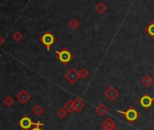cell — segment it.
I'll use <instances>...</instances> for the list:
<instances>
[{
  "instance_id": "18",
  "label": "cell",
  "mask_w": 154,
  "mask_h": 130,
  "mask_svg": "<svg viewBox=\"0 0 154 130\" xmlns=\"http://www.w3.org/2000/svg\"><path fill=\"white\" fill-rule=\"evenodd\" d=\"M109 125H116L115 122H114L111 117H107V118L102 123V126H109Z\"/></svg>"
},
{
  "instance_id": "13",
  "label": "cell",
  "mask_w": 154,
  "mask_h": 130,
  "mask_svg": "<svg viewBox=\"0 0 154 130\" xmlns=\"http://www.w3.org/2000/svg\"><path fill=\"white\" fill-rule=\"evenodd\" d=\"M95 10L99 13V14H103L106 10H107V7L103 3V2H99L96 7H95Z\"/></svg>"
},
{
  "instance_id": "15",
  "label": "cell",
  "mask_w": 154,
  "mask_h": 130,
  "mask_svg": "<svg viewBox=\"0 0 154 130\" xmlns=\"http://www.w3.org/2000/svg\"><path fill=\"white\" fill-rule=\"evenodd\" d=\"M145 32H147L152 38H154V21L145 28Z\"/></svg>"
},
{
  "instance_id": "2",
  "label": "cell",
  "mask_w": 154,
  "mask_h": 130,
  "mask_svg": "<svg viewBox=\"0 0 154 130\" xmlns=\"http://www.w3.org/2000/svg\"><path fill=\"white\" fill-rule=\"evenodd\" d=\"M55 54H56V58L63 65L68 64L73 58V55L66 47H63L62 50H56L55 51Z\"/></svg>"
},
{
  "instance_id": "8",
  "label": "cell",
  "mask_w": 154,
  "mask_h": 130,
  "mask_svg": "<svg viewBox=\"0 0 154 130\" xmlns=\"http://www.w3.org/2000/svg\"><path fill=\"white\" fill-rule=\"evenodd\" d=\"M16 98L21 103V104H26L30 98H31V96L30 94L26 91V90H21L17 96H16Z\"/></svg>"
},
{
  "instance_id": "6",
  "label": "cell",
  "mask_w": 154,
  "mask_h": 130,
  "mask_svg": "<svg viewBox=\"0 0 154 130\" xmlns=\"http://www.w3.org/2000/svg\"><path fill=\"white\" fill-rule=\"evenodd\" d=\"M104 96L106 97L108 100H110L111 102H113L119 97V92L113 87H110L104 91Z\"/></svg>"
},
{
  "instance_id": "10",
  "label": "cell",
  "mask_w": 154,
  "mask_h": 130,
  "mask_svg": "<svg viewBox=\"0 0 154 130\" xmlns=\"http://www.w3.org/2000/svg\"><path fill=\"white\" fill-rule=\"evenodd\" d=\"M73 103H74L75 112H80L81 110H83V108L85 106V103L81 98H75L73 100Z\"/></svg>"
},
{
  "instance_id": "11",
  "label": "cell",
  "mask_w": 154,
  "mask_h": 130,
  "mask_svg": "<svg viewBox=\"0 0 154 130\" xmlns=\"http://www.w3.org/2000/svg\"><path fill=\"white\" fill-rule=\"evenodd\" d=\"M154 83V80L153 78L149 76V75H146L142 79H141V84L146 87H150L151 85Z\"/></svg>"
},
{
  "instance_id": "19",
  "label": "cell",
  "mask_w": 154,
  "mask_h": 130,
  "mask_svg": "<svg viewBox=\"0 0 154 130\" xmlns=\"http://www.w3.org/2000/svg\"><path fill=\"white\" fill-rule=\"evenodd\" d=\"M4 104L7 106H11L14 105V99L10 97V96H8L6 97V98L4 99Z\"/></svg>"
},
{
  "instance_id": "23",
  "label": "cell",
  "mask_w": 154,
  "mask_h": 130,
  "mask_svg": "<svg viewBox=\"0 0 154 130\" xmlns=\"http://www.w3.org/2000/svg\"><path fill=\"white\" fill-rule=\"evenodd\" d=\"M44 124H41V125H33L32 128H30L29 130H43L40 126H42Z\"/></svg>"
},
{
  "instance_id": "4",
  "label": "cell",
  "mask_w": 154,
  "mask_h": 130,
  "mask_svg": "<svg viewBox=\"0 0 154 130\" xmlns=\"http://www.w3.org/2000/svg\"><path fill=\"white\" fill-rule=\"evenodd\" d=\"M64 78L70 83V84H75L77 82V80H78L80 78V75H79V72L77 71L75 68H70L64 75Z\"/></svg>"
},
{
  "instance_id": "9",
  "label": "cell",
  "mask_w": 154,
  "mask_h": 130,
  "mask_svg": "<svg viewBox=\"0 0 154 130\" xmlns=\"http://www.w3.org/2000/svg\"><path fill=\"white\" fill-rule=\"evenodd\" d=\"M95 111H96L97 114H99L100 116H105V115L108 113V107H107L103 103H101V104H99V105L96 106Z\"/></svg>"
},
{
  "instance_id": "20",
  "label": "cell",
  "mask_w": 154,
  "mask_h": 130,
  "mask_svg": "<svg viewBox=\"0 0 154 130\" xmlns=\"http://www.w3.org/2000/svg\"><path fill=\"white\" fill-rule=\"evenodd\" d=\"M79 75H80V78H86L89 76V71H88V69H86L85 68H82V69L79 71Z\"/></svg>"
},
{
  "instance_id": "24",
  "label": "cell",
  "mask_w": 154,
  "mask_h": 130,
  "mask_svg": "<svg viewBox=\"0 0 154 130\" xmlns=\"http://www.w3.org/2000/svg\"><path fill=\"white\" fill-rule=\"evenodd\" d=\"M3 42H4V37L1 35H0V46L3 44Z\"/></svg>"
},
{
  "instance_id": "16",
  "label": "cell",
  "mask_w": 154,
  "mask_h": 130,
  "mask_svg": "<svg viewBox=\"0 0 154 130\" xmlns=\"http://www.w3.org/2000/svg\"><path fill=\"white\" fill-rule=\"evenodd\" d=\"M67 114H68V112L66 111V109L64 108V107H62V108H60L57 112H56V115H57V116L59 117V118H61V119H63V118H64L66 116H67Z\"/></svg>"
},
{
  "instance_id": "7",
  "label": "cell",
  "mask_w": 154,
  "mask_h": 130,
  "mask_svg": "<svg viewBox=\"0 0 154 130\" xmlns=\"http://www.w3.org/2000/svg\"><path fill=\"white\" fill-rule=\"evenodd\" d=\"M154 103V98L151 97L150 96H149L148 94L142 96L140 99V105L144 107V108H149L152 106V104Z\"/></svg>"
},
{
  "instance_id": "17",
  "label": "cell",
  "mask_w": 154,
  "mask_h": 130,
  "mask_svg": "<svg viewBox=\"0 0 154 130\" xmlns=\"http://www.w3.org/2000/svg\"><path fill=\"white\" fill-rule=\"evenodd\" d=\"M23 37H24L23 34H22L21 32H19V31H16V32L13 34V36H12V38H13L15 41H17V42L21 41V40L23 39Z\"/></svg>"
},
{
  "instance_id": "14",
  "label": "cell",
  "mask_w": 154,
  "mask_h": 130,
  "mask_svg": "<svg viewBox=\"0 0 154 130\" xmlns=\"http://www.w3.org/2000/svg\"><path fill=\"white\" fill-rule=\"evenodd\" d=\"M32 112H33L35 116H41V115L44 113V108H43L40 105H35V106L33 107Z\"/></svg>"
},
{
  "instance_id": "1",
  "label": "cell",
  "mask_w": 154,
  "mask_h": 130,
  "mask_svg": "<svg viewBox=\"0 0 154 130\" xmlns=\"http://www.w3.org/2000/svg\"><path fill=\"white\" fill-rule=\"evenodd\" d=\"M39 41L41 42V44H43L46 50L49 51L50 47L57 41L56 37L50 32V31H46L45 34H43L40 37H39Z\"/></svg>"
},
{
  "instance_id": "22",
  "label": "cell",
  "mask_w": 154,
  "mask_h": 130,
  "mask_svg": "<svg viewBox=\"0 0 154 130\" xmlns=\"http://www.w3.org/2000/svg\"><path fill=\"white\" fill-rule=\"evenodd\" d=\"M103 130H117L116 125H109V126H102Z\"/></svg>"
},
{
  "instance_id": "3",
  "label": "cell",
  "mask_w": 154,
  "mask_h": 130,
  "mask_svg": "<svg viewBox=\"0 0 154 130\" xmlns=\"http://www.w3.org/2000/svg\"><path fill=\"white\" fill-rule=\"evenodd\" d=\"M119 114H122L130 123H133L137 120V118L139 117V113L137 112L136 109H134L133 107H129L127 110L125 111H122V110H118L117 111Z\"/></svg>"
},
{
  "instance_id": "5",
  "label": "cell",
  "mask_w": 154,
  "mask_h": 130,
  "mask_svg": "<svg viewBox=\"0 0 154 130\" xmlns=\"http://www.w3.org/2000/svg\"><path fill=\"white\" fill-rule=\"evenodd\" d=\"M18 124H19V125H20L23 129H25V130H29L33 125H41L42 123H40V122L34 123V122L31 120V118H30V117H28L27 116H25L24 117H22V118L19 120Z\"/></svg>"
},
{
  "instance_id": "21",
  "label": "cell",
  "mask_w": 154,
  "mask_h": 130,
  "mask_svg": "<svg viewBox=\"0 0 154 130\" xmlns=\"http://www.w3.org/2000/svg\"><path fill=\"white\" fill-rule=\"evenodd\" d=\"M69 27H70L72 29H76L77 27H79V22L77 21L76 19H72V20L69 22Z\"/></svg>"
},
{
  "instance_id": "12",
  "label": "cell",
  "mask_w": 154,
  "mask_h": 130,
  "mask_svg": "<svg viewBox=\"0 0 154 130\" xmlns=\"http://www.w3.org/2000/svg\"><path fill=\"white\" fill-rule=\"evenodd\" d=\"M63 107L66 109V111L68 113H73L75 112V107H74V103L72 100H69L68 102H66L63 106Z\"/></svg>"
}]
</instances>
